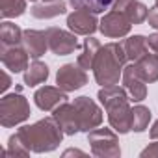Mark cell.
Here are the masks:
<instances>
[{
  "mask_svg": "<svg viewBox=\"0 0 158 158\" xmlns=\"http://www.w3.org/2000/svg\"><path fill=\"white\" fill-rule=\"evenodd\" d=\"M97 97L108 114L110 127L119 134H128L132 130V108L128 104V91L125 88H119L117 84L102 86Z\"/></svg>",
  "mask_w": 158,
  "mask_h": 158,
  "instance_id": "obj_1",
  "label": "cell"
},
{
  "mask_svg": "<svg viewBox=\"0 0 158 158\" xmlns=\"http://www.w3.org/2000/svg\"><path fill=\"white\" fill-rule=\"evenodd\" d=\"M17 134L32 152H50L58 149L65 132L61 130L54 117H45L34 125L21 127Z\"/></svg>",
  "mask_w": 158,
  "mask_h": 158,
  "instance_id": "obj_2",
  "label": "cell"
},
{
  "mask_svg": "<svg viewBox=\"0 0 158 158\" xmlns=\"http://www.w3.org/2000/svg\"><path fill=\"white\" fill-rule=\"evenodd\" d=\"M127 61L128 58H127L123 43H106L104 47H101L93 63L97 84L101 86L119 84V78H123V69Z\"/></svg>",
  "mask_w": 158,
  "mask_h": 158,
  "instance_id": "obj_3",
  "label": "cell"
},
{
  "mask_svg": "<svg viewBox=\"0 0 158 158\" xmlns=\"http://www.w3.org/2000/svg\"><path fill=\"white\" fill-rule=\"evenodd\" d=\"M30 104L24 95L19 91L8 93L0 101V125L4 128H11L15 125L24 123L30 117Z\"/></svg>",
  "mask_w": 158,
  "mask_h": 158,
  "instance_id": "obj_4",
  "label": "cell"
},
{
  "mask_svg": "<svg viewBox=\"0 0 158 158\" xmlns=\"http://www.w3.org/2000/svg\"><path fill=\"white\" fill-rule=\"evenodd\" d=\"M88 143L91 147L93 156L99 158H117L121 156V147L115 130L112 128H93L88 132Z\"/></svg>",
  "mask_w": 158,
  "mask_h": 158,
  "instance_id": "obj_5",
  "label": "cell"
},
{
  "mask_svg": "<svg viewBox=\"0 0 158 158\" xmlns=\"http://www.w3.org/2000/svg\"><path fill=\"white\" fill-rule=\"evenodd\" d=\"M78 115V123H80V132H91L93 128L101 127L102 123V110L99 104L89 99V97H78L73 101Z\"/></svg>",
  "mask_w": 158,
  "mask_h": 158,
  "instance_id": "obj_6",
  "label": "cell"
},
{
  "mask_svg": "<svg viewBox=\"0 0 158 158\" xmlns=\"http://www.w3.org/2000/svg\"><path fill=\"white\" fill-rule=\"evenodd\" d=\"M45 34H47V39H48V48L56 56H69L74 50L80 48L74 32H67V30L50 26V28L45 30Z\"/></svg>",
  "mask_w": 158,
  "mask_h": 158,
  "instance_id": "obj_7",
  "label": "cell"
},
{
  "mask_svg": "<svg viewBox=\"0 0 158 158\" xmlns=\"http://www.w3.org/2000/svg\"><path fill=\"white\" fill-rule=\"evenodd\" d=\"M56 84L58 88H61L63 91H76L88 84V74L86 69H82L80 65L74 63H65L58 69L56 73Z\"/></svg>",
  "mask_w": 158,
  "mask_h": 158,
  "instance_id": "obj_8",
  "label": "cell"
},
{
  "mask_svg": "<svg viewBox=\"0 0 158 158\" xmlns=\"http://www.w3.org/2000/svg\"><path fill=\"white\" fill-rule=\"evenodd\" d=\"M130 28H132V23L121 11H115V10L108 11L99 23V30L110 39H121V37L128 35Z\"/></svg>",
  "mask_w": 158,
  "mask_h": 158,
  "instance_id": "obj_9",
  "label": "cell"
},
{
  "mask_svg": "<svg viewBox=\"0 0 158 158\" xmlns=\"http://www.w3.org/2000/svg\"><path fill=\"white\" fill-rule=\"evenodd\" d=\"M145 84L147 82L139 76L134 61L130 65H125V69H123V88L128 91L130 101H134V102L145 101V97H147V86Z\"/></svg>",
  "mask_w": 158,
  "mask_h": 158,
  "instance_id": "obj_10",
  "label": "cell"
},
{
  "mask_svg": "<svg viewBox=\"0 0 158 158\" xmlns=\"http://www.w3.org/2000/svg\"><path fill=\"white\" fill-rule=\"evenodd\" d=\"M95 15L97 13H91L88 10H74L67 15V26L76 35H91L99 28V21Z\"/></svg>",
  "mask_w": 158,
  "mask_h": 158,
  "instance_id": "obj_11",
  "label": "cell"
},
{
  "mask_svg": "<svg viewBox=\"0 0 158 158\" xmlns=\"http://www.w3.org/2000/svg\"><path fill=\"white\" fill-rule=\"evenodd\" d=\"M28 52L21 45H2L0 48V60H2L4 67L10 69L11 73H23L28 69Z\"/></svg>",
  "mask_w": 158,
  "mask_h": 158,
  "instance_id": "obj_12",
  "label": "cell"
},
{
  "mask_svg": "<svg viewBox=\"0 0 158 158\" xmlns=\"http://www.w3.org/2000/svg\"><path fill=\"white\" fill-rule=\"evenodd\" d=\"M52 117L56 119V123L61 127V130L67 136H74L76 132H80V123H78V115H76V108L73 102H61L58 108L52 110Z\"/></svg>",
  "mask_w": 158,
  "mask_h": 158,
  "instance_id": "obj_13",
  "label": "cell"
},
{
  "mask_svg": "<svg viewBox=\"0 0 158 158\" xmlns=\"http://www.w3.org/2000/svg\"><path fill=\"white\" fill-rule=\"evenodd\" d=\"M67 99H69L67 91H63L61 88H54V86H43L34 93V101H35L37 108L45 110V112H50V110L58 108Z\"/></svg>",
  "mask_w": 158,
  "mask_h": 158,
  "instance_id": "obj_14",
  "label": "cell"
},
{
  "mask_svg": "<svg viewBox=\"0 0 158 158\" xmlns=\"http://www.w3.org/2000/svg\"><path fill=\"white\" fill-rule=\"evenodd\" d=\"M112 10L121 11L132 24H141L143 21H147L149 10L145 4H141L139 0H115Z\"/></svg>",
  "mask_w": 158,
  "mask_h": 158,
  "instance_id": "obj_15",
  "label": "cell"
},
{
  "mask_svg": "<svg viewBox=\"0 0 158 158\" xmlns=\"http://www.w3.org/2000/svg\"><path fill=\"white\" fill-rule=\"evenodd\" d=\"M23 47L26 48L30 58L39 60L48 48L47 34L41 32V30H24V34H23Z\"/></svg>",
  "mask_w": 158,
  "mask_h": 158,
  "instance_id": "obj_16",
  "label": "cell"
},
{
  "mask_svg": "<svg viewBox=\"0 0 158 158\" xmlns=\"http://www.w3.org/2000/svg\"><path fill=\"white\" fill-rule=\"evenodd\" d=\"M65 11H67V4L63 0H43V2L34 4V8L30 10L32 17L35 19H52L63 15Z\"/></svg>",
  "mask_w": 158,
  "mask_h": 158,
  "instance_id": "obj_17",
  "label": "cell"
},
{
  "mask_svg": "<svg viewBox=\"0 0 158 158\" xmlns=\"http://www.w3.org/2000/svg\"><path fill=\"white\" fill-rule=\"evenodd\" d=\"M101 47H102V45L99 43V39L88 35V37L84 39V43L80 45V54L76 56V63L80 65L82 69H86V71H88V69H93V63H95V58H97Z\"/></svg>",
  "mask_w": 158,
  "mask_h": 158,
  "instance_id": "obj_18",
  "label": "cell"
},
{
  "mask_svg": "<svg viewBox=\"0 0 158 158\" xmlns=\"http://www.w3.org/2000/svg\"><path fill=\"white\" fill-rule=\"evenodd\" d=\"M136 63V69L139 73V76L147 84H152L158 80V54H145L143 58H139Z\"/></svg>",
  "mask_w": 158,
  "mask_h": 158,
  "instance_id": "obj_19",
  "label": "cell"
},
{
  "mask_svg": "<svg viewBox=\"0 0 158 158\" xmlns=\"http://www.w3.org/2000/svg\"><path fill=\"white\" fill-rule=\"evenodd\" d=\"M48 78V65L35 60L28 65V69L24 71V84L28 88H34V86H39L43 82H47Z\"/></svg>",
  "mask_w": 158,
  "mask_h": 158,
  "instance_id": "obj_20",
  "label": "cell"
},
{
  "mask_svg": "<svg viewBox=\"0 0 158 158\" xmlns=\"http://www.w3.org/2000/svg\"><path fill=\"white\" fill-rule=\"evenodd\" d=\"M123 47L130 61H138L139 58H143L149 52V43H147V37L143 35H130L128 39H125Z\"/></svg>",
  "mask_w": 158,
  "mask_h": 158,
  "instance_id": "obj_21",
  "label": "cell"
},
{
  "mask_svg": "<svg viewBox=\"0 0 158 158\" xmlns=\"http://www.w3.org/2000/svg\"><path fill=\"white\" fill-rule=\"evenodd\" d=\"M23 34L24 32L17 24H13V23L4 21L2 24H0V43H2V45H8V47L23 45Z\"/></svg>",
  "mask_w": 158,
  "mask_h": 158,
  "instance_id": "obj_22",
  "label": "cell"
},
{
  "mask_svg": "<svg viewBox=\"0 0 158 158\" xmlns=\"http://www.w3.org/2000/svg\"><path fill=\"white\" fill-rule=\"evenodd\" d=\"M74 10H88L91 13H102L114 6L115 0H67Z\"/></svg>",
  "mask_w": 158,
  "mask_h": 158,
  "instance_id": "obj_23",
  "label": "cell"
},
{
  "mask_svg": "<svg viewBox=\"0 0 158 158\" xmlns=\"http://www.w3.org/2000/svg\"><path fill=\"white\" fill-rule=\"evenodd\" d=\"M26 11V0H0V15L2 19L21 17Z\"/></svg>",
  "mask_w": 158,
  "mask_h": 158,
  "instance_id": "obj_24",
  "label": "cell"
},
{
  "mask_svg": "<svg viewBox=\"0 0 158 158\" xmlns=\"http://www.w3.org/2000/svg\"><path fill=\"white\" fill-rule=\"evenodd\" d=\"M149 121H151V110L143 104H136L132 108V130L143 132L149 127Z\"/></svg>",
  "mask_w": 158,
  "mask_h": 158,
  "instance_id": "obj_25",
  "label": "cell"
},
{
  "mask_svg": "<svg viewBox=\"0 0 158 158\" xmlns=\"http://www.w3.org/2000/svg\"><path fill=\"white\" fill-rule=\"evenodd\" d=\"M32 151L23 143V139L19 138V134L15 132V134H11L10 136V139H8V149L6 151H0V154L2 156H28Z\"/></svg>",
  "mask_w": 158,
  "mask_h": 158,
  "instance_id": "obj_26",
  "label": "cell"
},
{
  "mask_svg": "<svg viewBox=\"0 0 158 158\" xmlns=\"http://www.w3.org/2000/svg\"><path fill=\"white\" fill-rule=\"evenodd\" d=\"M141 158H158V139H152V143L141 151Z\"/></svg>",
  "mask_w": 158,
  "mask_h": 158,
  "instance_id": "obj_27",
  "label": "cell"
},
{
  "mask_svg": "<svg viewBox=\"0 0 158 158\" xmlns=\"http://www.w3.org/2000/svg\"><path fill=\"white\" fill-rule=\"evenodd\" d=\"M147 23H149V26H152L154 30H158V6H152V8L149 10Z\"/></svg>",
  "mask_w": 158,
  "mask_h": 158,
  "instance_id": "obj_28",
  "label": "cell"
},
{
  "mask_svg": "<svg viewBox=\"0 0 158 158\" xmlns=\"http://www.w3.org/2000/svg\"><path fill=\"white\" fill-rule=\"evenodd\" d=\"M147 43H149V48H151L154 54H158V32H156V34H151V35L147 37Z\"/></svg>",
  "mask_w": 158,
  "mask_h": 158,
  "instance_id": "obj_29",
  "label": "cell"
},
{
  "mask_svg": "<svg viewBox=\"0 0 158 158\" xmlns=\"http://www.w3.org/2000/svg\"><path fill=\"white\" fill-rule=\"evenodd\" d=\"M10 86H11V78L6 71H2V91H6Z\"/></svg>",
  "mask_w": 158,
  "mask_h": 158,
  "instance_id": "obj_30",
  "label": "cell"
},
{
  "mask_svg": "<svg viewBox=\"0 0 158 158\" xmlns=\"http://www.w3.org/2000/svg\"><path fill=\"white\" fill-rule=\"evenodd\" d=\"M63 156L67 158V156H86V152L84 151H78V149H67L65 152H63Z\"/></svg>",
  "mask_w": 158,
  "mask_h": 158,
  "instance_id": "obj_31",
  "label": "cell"
},
{
  "mask_svg": "<svg viewBox=\"0 0 158 158\" xmlns=\"http://www.w3.org/2000/svg\"><path fill=\"white\" fill-rule=\"evenodd\" d=\"M149 136H151V139H158V119L152 123V127L149 130Z\"/></svg>",
  "mask_w": 158,
  "mask_h": 158,
  "instance_id": "obj_32",
  "label": "cell"
},
{
  "mask_svg": "<svg viewBox=\"0 0 158 158\" xmlns=\"http://www.w3.org/2000/svg\"><path fill=\"white\" fill-rule=\"evenodd\" d=\"M30 2H37V0H30Z\"/></svg>",
  "mask_w": 158,
  "mask_h": 158,
  "instance_id": "obj_33",
  "label": "cell"
},
{
  "mask_svg": "<svg viewBox=\"0 0 158 158\" xmlns=\"http://www.w3.org/2000/svg\"><path fill=\"white\" fill-rule=\"evenodd\" d=\"M154 6H158V0H156V4H154Z\"/></svg>",
  "mask_w": 158,
  "mask_h": 158,
  "instance_id": "obj_34",
  "label": "cell"
}]
</instances>
